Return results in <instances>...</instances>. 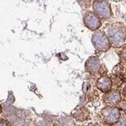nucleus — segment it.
<instances>
[{
  "instance_id": "7ed1b4c3",
  "label": "nucleus",
  "mask_w": 126,
  "mask_h": 126,
  "mask_svg": "<svg viewBox=\"0 0 126 126\" xmlns=\"http://www.w3.org/2000/svg\"><path fill=\"white\" fill-rule=\"evenodd\" d=\"M93 10L98 17L103 20L110 18L111 16V8L110 4L103 0H97L93 3Z\"/></svg>"
},
{
  "instance_id": "20e7f679",
  "label": "nucleus",
  "mask_w": 126,
  "mask_h": 126,
  "mask_svg": "<svg viewBox=\"0 0 126 126\" xmlns=\"http://www.w3.org/2000/svg\"><path fill=\"white\" fill-rule=\"evenodd\" d=\"M102 116L105 122L113 125L119 120L120 110L116 107H106L102 110Z\"/></svg>"
},
{
  "instance_id": "f257e3e1",
  "label": "nucleus",
  "mask_w": 126,
  "mask_h": 126,
  "mask_svg": "<svg viewBox=\"0 0 126 126\" xmlns=\"http://www.w3.org/2000/svg\"><path fill=\"white\" fill-rule=\"evenodd\" d=\"M107 36L111 44L115 47H120L125 41L126 30L120 25H113L107 30Z\"/></svg>"
},
{
  "instance_id": "6e6552de",
  "label": "nucleus",
  "mask_w": 126,
  "mask_h": 126,
  "mask_svg": "<svg viewBox=\"0 0 126 126\" xmlns=\"http://www.w3.org/2000/svg\"><path fill=\"white\" fill-rule=\"evenodd\" d=\"M106 101L110 105H117L121 101V94L118 91H111L106 95Z\"/></svg>"
},
{
  "instance_id": "0eeeda50",
  "label": "nucleus",
  "mask_w": 126,
  "mask_h": 126,
  "mask_svg": "<svg viewBox=\"0 0 126 126\" xmlns=\"http://www.w3.org/2000/svg\"><path fill=\"white\" fill-rule=\"evenodd\" d=\"M96 87L102 92H108L112 88V81L109 77L103 76L97 80Z\"/></svg>"
},
{
  "instance_id": "39448f33",
  "label": "nucleus",
  "mask_w": 126,
  "mask_h": 126,
  "mask_svg": "<svg viewBox=\"0 0 126 126\" xmlns=\"http://www.w3.org/2000/svg\"><path fill=\"white\" fill-rule=\"evenodd\" d=\"M84 25L92 31H96L101 26V21L98 16L92 12H87L84 16Z\"/></svg>"
},
{
  "instance_id": "423d86ee",
  "label": "nucleus",
  "mask_w": 126,
  "mask_h": 126,
  "mask_svg": "<svg viewBox=\"0 0 126 126\" xmlns=\"http://www.w3.org/2000/svg\"><path fill=\"white\" fill-rule=\"evenodd\" d=\"M85 69L87 72L92 74L98 73L101 69L100 60L97 57L89 58L85 63Z\"/></svg>"
},
{
  "instance_id": "9d476101",
  "label": "nucleus",
  "mask_w": 126,
  "mask_h": 126,
  "mask_svg": "<svg viewBox=\"0 0 126 126\" xmlns=\"http://www.w3.org/2000/svg\"><path fill=\"white\" fill-rule=\"evenodd\" d=\"M122 93H123V95H124V97H125V98H126V88H124V90H123V92H122Z\"/></svg>"
},
{
  "instance_id": "f03ea898",
  "label": "nucleus",
  "mask_w": 126,
  "mask_h": 126,
  "mask_svg": "<svg viewBox=\"0 0 126 126\" xmlns=\"http://www.w3.org/2000/svg\"><path fill=\"white\" fill-rule=\"evenodd\" d=\"M92 41L97 51H105L109 49L110 46L108 36L102 31H97L92 35Z\"/></svg>"
},
{
  "instance_id": "1a4fd4ad",
  "label": "nucleus",
  "mask_w": 126,
  "mask_h": 126,
  "mask_svg": "<svg viewBox=\"0 0 126 126\" xmlns=\"http://www.w3.org/2000/svg\"><path fill=\"white\" fill-rule=\"evenodd\" d=\"M88 111L86 109H80L76 110V113H73L74 117L77 118L78 121H85L88 116Z\"/></svg>"
}]
</instances>
